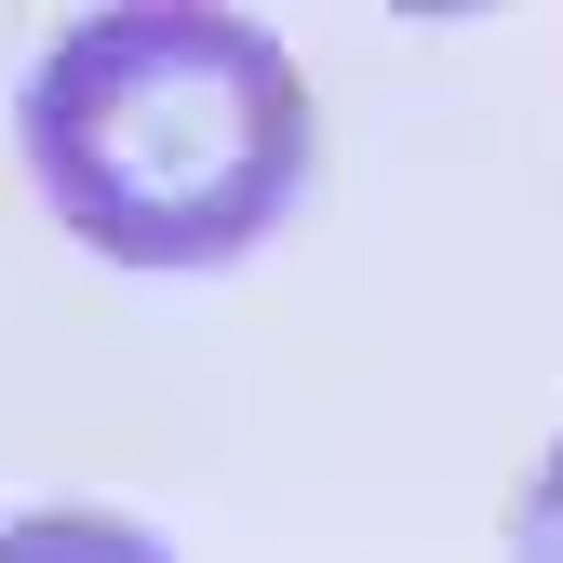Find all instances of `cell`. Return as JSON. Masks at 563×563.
<instances>
[{
    "mask_svg": "<svg viewBox=\"0 0 563 563\" xmlns=\"http://www.w3.org/2000/svg\"><path fill=\"white\" fill-rule=\"evenodd\" d=\"M27 175L67 242L108 268H229L309 188V81L255 14L201 0H121L67 14L27 67Z\"/></svg>",
    "mask_w": 563,
    "mask_h": 563,
    "instance_id": "obj_1",
    "label": "cell"
},
{
    "mask_svg": "<svg viewBox=\"0 0 563 563\" xmlns=\"http://www.w3.org/2000/svg\"><path fill=\"white\" fill-rule=\"evenodd\" d=\"M0 563H175V550L121 510H27V523H0Z\"/></svg>",
    "mask_w": 563,
    "mask_h": 563,
    "instance_id": "obj_2",
    "label": "cell"
},
{
    "mask_svg": "<svg viewBox=\"0 0 563 563\" xmlns=\"http://www.w3.org/2000/svg\"><path fill=\"white\" fill-rule=\"evenodd\" d=\"M510 563H563V443L537 456V483L510 497Z\"/></svg>",
    "mask_w": 563,
    "mask_h": 563,
    "instance_id": "obj_3",
    "label": "cell"
}]
</instances>
